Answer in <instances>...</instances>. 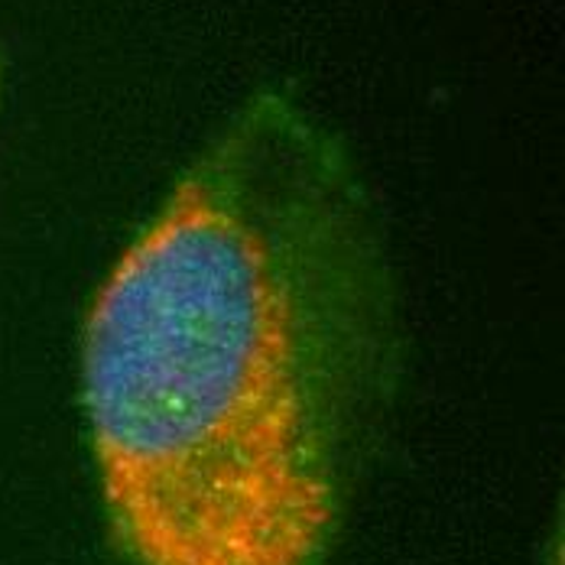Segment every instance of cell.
Returning a JSON list of instances; mask_svg holds the SVG:
<instances>
[{"label": "cell", "instance_id": "1", "mask_svg": "<svg viewBox=\"0 0 565 565\" xmlns=\"http://www.w3.org/2000/svg\"><path fill=\"white\" fill-rule=\"evenodd\" d=\"M364 195L264 95L185 170L85 326L102 498L134 565H322L339 403L387 335Z\"/></svg>", "mask_w": 565, "mask_h": 565}]
</instances>
